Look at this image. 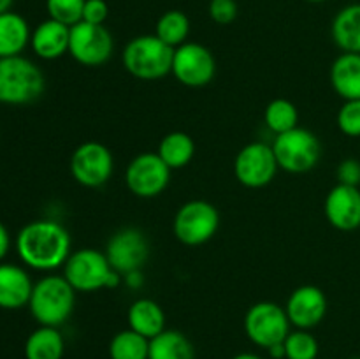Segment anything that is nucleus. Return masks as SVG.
<instances>
[{
    "label": "nucleus",
    "mask_w": 360,
    "mask_h": 359,
    "mask_svg": "<svg viewBox=\"0 0 360 359\" xmlns=\"http://www.w3.org/2000/svg\"><path fill=\"white\" fill-rule=\"evenodd\" d=\"M76 306V291L63 275H46L37 280L32 289L30 308L32 317L39 326L60 327L70 319Z\"/></svg>",
    "instance_id": "obj_2"
},
{
    "label": "nucleus",
    "mask_w": 360,
    "mask_h": 359,
    "mask_svg": "<svg viewBox=\"0 0 360 359\" xmlns=\"http://www.w3.org/2000/svg\"><path fill=\"white\" fill-rule=\"evenodd\" d=\"M354 359H360V358H354Z\"/></svg>",
    "instance_id": "obj_41"
},
{
    "label": "nucleus",
    "mask_w": 360,
    "mask_h": 359,
    "mask_svg": "<svg viewBox=\"0 0 360 359\" xmlns=\"http://www.w3.org/2000/svg\"><path fill=\"white\" fill-rule=\"evenodd\" d=\"M174 48L162 42L157 35H137L123 49V67L127 73L143 81H155L171 74Z\"/></svg>",
    "instance_id": "obj_5"
},
{
    "label": "nucleus",
    "mask_w": 360,
    "mask_h": 359,
    "mask_svg": "<svg viewBox=\"0 0 360 359\" xmlns=\"http://www.w3.org/2000/svg\"><path fill=\"white\" fill-rule=\"evenodd\" d=\"M273 151L280 169L302 175L315 168L322 157L320 139L308 129L295 127L288 132L278 134L273 141Z\"/></svg>",
    "instance_id": "obj_6"
},
{
    "label": "nucleus",
    "mask_w": 360,
    "mask_h": 359,
    "mask_svg": "<svg viewBox=\"0 0 360 359\" xmlns=\"http://www.w3.org/2000/svg\"><path fill=\"white\" fill-rule=\"evenodd\" d=\"M246 338L260 348H269L276 344H283L290 333V320L283 306L273 301L255 303L245 315Z\"/></svg>",
    "instance_id": "obj_7"
},
{
    "label": "nucleus",
    "mask_w": 360,
    "mask_h": 359,
    "mask_svg": "<svg viewBox=\"0 0 360 359\" xmlns=\"http://www.w3.org/2000/svg\"><path fill=\"white\" fill-rule=\"evenodd\" d=\"M171 74L185 87L202 88L213 81L217 74V60L206 46L199 42H185L174 48Z\"/></svg>",
    "instance_id": "obj_12"
},
{
    "label": "nucleus",
    "mask_w": 360,
    "mask_h": 359,
    "mask_svg": "<svg viewBox=\"0 0 360 359\" xmlns=\"http://www.w3.org/2000/svg\"><path fill=\"white\" fill-rule=\"evenodd\" d=\"M32 282L27 270L18 264L0 263V308L20 310L30 301Z\"/></svg>",
    "instance_id": "obj_17"
},
{
    "label": "nucleus",
    "mask_w": 360,
    "mask_h": 359,
    "mask_svg": "<svg viewBox=\"0 0 360 359\" xmlns=\"http://www.w3.org/2000/svg\"><path fill=\"white\" fill-rule=\"evenodd\" d=\"M9 248H11V236H9V231H7L6 225L0 222V263L4 260V257L9 253Z\"/></svg>",
    "instance_id": "obj_36"
},
{
    "label": "nucleus",
    "mask_w": 360,
    "mask_h": 359,
    "mask_svg": "<svg viewBox=\"0 0 360 359\" xmlns=\"http://www.w3.org/2000/svg\"><path fill=\"white\" fill-rule=\"evenodd\" d=\"M326 218L338 231H355L360 227V190L359 187L338 183L329 190L323 204Z\"/></svg>",
    "instance_id": "obj_16"
},
{
    "label": "nucleus",
    "mask_w": 360,
    "mask_h": 359,
    "mask_svg": "<svg viewBox=\"0 0 360 359\" xmlns=\"http://www.w3.org/2000/svg\"><path fill=\"white\" fill-rule=\"evenodd\" d=\"M171 182V169L153 151L136 155L125 171V183L130 192L143 199L157 197L167 189Z\"/></svg>",
    "instance_id": "obj_13"
},
{
    "label": "nucleus",
    "mask_w": 360,
    "mask_h": 359,
    "mask_svg": "<svg viewBox=\"0 0 360 359\" xmlns=\"http://www.w3.org/2000/svg\"><path fill=\"white\" fill-rule=\"evenodd\" d=\"M190 34V21L185 13L178 9L167 11L162 14L155 27V35L165 42L171 48H178V46L185 44L186 37Z\"/></svg>",
    "instance_id": "obj_27"
},
{
    "label": "nucleus",
    "mask_w": 360,
    "mask_h": 359,
    "mask_svg": "<svg viewBox=\"0 0 360 359\" xmlns=\"http://www.w3.org/2000/svg\"><path fill=\"white\" fill-rule=\"evenodd\" d=\"M127 320H129V327L136 333L143 334L144 338L151 340L162 331H165V312L157 301L150 298L136 299L132 305L129 306L127 312Z\"/></svg>",
    "instance_id": "obj_19"
},
{
    "label": "nucleus",
    "mask_w": 360,
    "mask_h": 359,
    "mask_svg": "<svg viewBox=\"0 0 360 359\" xmlns=\"http://www.w3.org/2000/svg\"><path fill=\"white\" fill-rule=\"evenodd\" d=\"M104 253L112 270L123 277L144 266L150 256V243L146 234L139 229L123 227L109 238Z\"/></svg>",
    "instance_id": "obj_14"
},
{
    "label": "nucleus",
    "mask_w": 360,
    "mask_h": 359,
    "mask_svg": "<svg viewBox=\"0 0 360 359\" xmlns=\"http://www.w3.org/2000/svg\"><path fill=\"white\" fill-rule=\"evenodd\" d=\"M123 284L127 285L129 289H141L144 285V275L141 270H136V271H130V273L123 275Z\"/></svg>",
    "instance_id": "obj_35"
},
{
    "label": "nucleus",
    "mask_w": 360,
    "mask_h": 359,
    "mask_svg": "<svg viewBox=\"0 0 360 359\" xmlns=\"http://www.w3.org/2000/svg\"><path fill=\"white\" fill-rule=\"evenodd\" d=\"M30 27L21 14L13 11L0 14V58L21 55L30 44Z\"/></svg>",
    "instance_id": "obj_21"
},
{
    "label": "nucleus",
    "mask_w": 360,
    "mask_h": 359,
    "mask_svg": "<svg viewBox=\"0 0 360 359\" xmlns=\"http://www.w3.org/2000/svg\"><path fill=\"white\" fill-rule=\"evenodd\" d=\"M220 213L211 203L193 199L176 211L172 231L176 239L186 246H199L210 241L218 231Z\"/></svg>",
    "instance_id": "obj_8"
},
{
    "label": "nucleus",
    "mask_w": 360,
    "mask_h": 359,
    "mask_svg": "<svg viewBox=\"0 0 360 359\" xmlns=\"http://www.w3.org/2000/svg\"><path fill=\"white\" fill-rule=\"evenodd\" d=\"M232 359H264V358L259 354H253V352H241V354L234 355Z\"/></svg>",
    "instance_id": "obj_38"
},
{
    "label": "nucleus",
    "mask_w": 360,
    "mask_h": 359,
    "mask_svg": "<svg viewBox=\"0 0 360 359\" xmlns=\"http://www.w3.org/2000/svg\"><path fill=\"white\" fill-rule=\"evenodd\" d=\"M14 0H0V14L11 11V6H13Z\"/></svg>",
    "instance_id": "obj_39"
},
{
    "label": "nucleus",
    "mask_w": 360,
    "mask_h": 359,
    "mask_svg": "<svg viewBox=\"0 0 360 359\" xmlns=\"http://www.w3.org/2000/svg\"><path fill=\"white\" fill-rule=\"evenodd\" d=\"M70 234L60 222L41 218L20 229L16 252L21 263L37 271H53L63 266L70 256Z\"/></svg>",
    "instance_id": "obj_1"
},
{
    "label": "nucleus",
    "mask_w": 360,
    "mask_h": 359,
    "mask_svg": "<svg viewBox=\"0 0 360 359\" xmlns=\"http://www.w3.org/2000/svg\"><path fill=\"white\" fill-rule=\"evenodd\" d=\"M285 312L295 329H313L327 313L326 292L316 285H301L288 296Z\"/></svg>",
    "instance_id": "obj_15"
},
{
    "label": "nucleus",
    "mask_w": 360,
    "mask_h": 359,
    "mask_svg": "<svg viewBox=\"0 0 360 359\" xmlns=\"http://www.w3.org/2000/svg\"><path fill=\"white\" fill-rule=\"evenodd\" d=\"M338 180L343 185L359 187L360 185V162L357 158H345L340 165H338Z\"/></svg>",
    "instance_id": "obj_34"
},
{
    "label": "nucleus",
    "mask_w": 360,
    "mask_h": 359,
    "mask_svg": "<svg viewBox=\"0 0 360 359\" xmlns=\"http://www.w3.org/2000/svg\"><path fill=\"white\" fill-rule=\"evenodd\" d=\"M69 39L70 27L48 18L32 32V51L42 60H56L69 53Z\"/></svg>",
    "instance_id": "obj_18"
},
{
    "label": "nucleus",
    "mask_w": 360,
    "mask_h": 359,
    "mask_svg": "<svg viewBox=\"0 0 360 359\" xmlns=\"http://www.w3.org/2000/svg\"><path fill=\"white\" fill-rule=\"evenodd\" d=\"M264 122L274 136L288 132V130L299 127L297 108L288 99H274L267 104L266 113H264Z\"/></svg>",
    "instance_id": "obj_28"
},
{
    "label": "nucleus",
    "mask_w": 360,
    "mask_h": 359,
    "mask_svg": "<svg viewBox=\"0 0 360 359\" xmlns=\"http://www.w3.org/2000/svg\"><path fill=\"white\" fill-rule=\"evenodd\" d=\"M308 2H313V4H320V2H326V0H308Z\"/></svg>",
    "instance_id": "obj_40"
},
{
    "label": "nucleus",
    "mask_w": 360,
    "mask_h": 359,
    "mask_svg": "<svg viewBox=\"0 0 360 359\" xmlns=\"http://www.w3.org/2000/svg\"><path fill=\"white\" fill-rule=\"evenodd\" d=\"M148 355H150V340L130 327L118 331L109 341L111 359H148Z\"/></svg>",
    "instance_id": "obj_26"
},
{
    "label": "nucleus",
    "mask_w": 360,
    "mask_h": 359,
    "mask_svg": "<svg viewBox=\"0 0 360 359\" xmlns=\"http://www.w3.org/2000/svg\"><path fill=\"white\" fill-rule=\"evenodd\" d=\"M148 359H195V348L181 331L165 329L150 340Z\"/></svg>",
    "instance_id": "obj_24"
},
{
    "label": "nucleus",
    "mask_w": 360,
    "mask_h": 359,
    "mask_svg": "<svg viewBox=\"0 0 360 359\" xmlns=\"http://www.w3.org/2000/svg\"><path fill=\"white\" fill-rule=\"evenodd\" d=\"M267 354H269L271 359H285V345L276 344L273 347L267 348Z\"/></svg>",
    "instance_id": "obj_37"
},
{
    "label": "nucleus",
    "mask_w": 360,
    "mask_h": 359,
    "mask_svg": "<svg viewBox=\"0 0 360 359\" xmlns=\"http://www.w3.org/2000/svg\"><path fill=\"white\" fill-rule=\"evenodd\" d=\"M84 2L86 0H46V11L51 20L74 27L83 21Z\"/></svg>",
    "instance_id": "obj_30"
},
{
    "label": "nucleus",
    "mask_w": 360,
    "mask_h": 359,
    "mask_svg": "<svg viewBox=\"0 0 360 359\" xmlns=\"http://www.w3.org/2000/svg\"><path fill=\"white\" fill-rule=\"evenodd\" d=\"M285 359H316L320 345L308 329H294L285 338Z\"/></svg>",
    "instance_id": "obj_29"
},
{
    "label": "nucleus",
    "mask_w": 360,
    "mask_h": 359,
    "mask_svg": "<svg viewBox=\"0 0 360 359\" xmlns=\"http://www.w3.org/2000/svg\"><path fill=\"white\" fill-rule=\"evenodd\" d=\"M338 127L348 137H360V99L345 101L338 111Z\"/></svg>",
    "instance_id": "obj_31"
},
{
    "label": "nucleus",
    "mask_w": 360,
    "mask_h": 359,
    "mask_svg": "<svg viewBox=\"0 0 360 359\" xmlns=\"http://www.w3.org/2000/svg\"><path fill=\"white\" fill-rule=\"evenodd\" d=\"M278 165L273 146L262 141H253L243 146L234 160V175L248 189H262L276 176Z\"/></svg>",
    "instance_id": "obj_10"
},
{
    "label": "nucleus",
    "mask_w": 360,
    "mask_h": 359,
    "mask_svg": "<svg viewBox=\"0 0 360 359\" xmlns=\"http://www.w3.org/2000/svg\"><path fill=\"white\" fill-rule=\"evenodd\" d=\"M63 277L76 292H95L101 289H115L123 282L118 271L112 270L104 252L95 248H81L70 252L63 264Z\"/></svg>",
    "instance_id": "obj_4"
},
{
    "label": "nucleus",
    "mask_w": 360,
    "mask_h": 359,
    "mask_svg": "<svg viewBox=\"0 0 360 359\" xmlns=\"http://www.w3.org/2000/svg\"><path fill=\"white\" fill-rule=\"evenodd\" d=\"M330 84L345 101L360 99V53H341L334 60Z\"/></svg>",
    "instance_id": "obj_20"
},
{
    "label": "nucleus",
    "mask_w": 360,
    "mask_h": 359,
    "mask_svg": "<svg viewBox=\"0 0 360 359\" xmlns=\"http://www.w3.org/2000/svg\"><path fill=\"white\" fill-rule=\"evenodd\" d=\"M109 16V7L105 0H86L83 9V21L91 25H104Z\"/></svg>",
    "instance_id": "obj_33"
},
{
    "label": "nucleus",
    "mask_w": 360,
    "mask_h": 359,
    "mask_svg": "<svg viewBox=\"0 0 360 359\" xmlns=\"http://www.w3.org/2000/svg\"><path fill=\"white\" fill-rule=\"evenodd\" d=\"M69 168L70 175L79 185L97 189L111 180L115 158L105 144L86 141L72 151Z\"/></svg>",
    "instance_id": "obj_9"
},
{
    "label": "nucleus",
    "mask_w": 360,
    "mask_h": 359,
    "mask_svg": "<svg viewBox=\"0 0 360 359\" xmlns=\"http://www.w3.org/2000/svg\"><path fill=\"white\" fill-rule=\"evenodd\" d=\"M330 35L343 53H360V4H350L334 16Z\"/></svg>",
    "instance_id": "obj_22"
},
{
    "label": "nucleus",
    "mask_w": 360,
    "mask_h": 359,
    "mask_svg": "<svg viewBox=\"0 0 360 359\" xmlns=\"http://www.w3.org/2000/svg\"><path fill=\"white\" fill-rule=\"evenodd\" d=\"M210 16L218 25H231L238 18V4L236 0H211Z\"/></svg>",
    "instance_id": "obj_32"
},
{
    "label": "nucleus",
    "mask_w": 360,
    "mask_h": 359,
    "mask_svg": "<svg viewBox=\"0 0 360 359\" xmlns=\"http://www.w3.org/2000/svg\"><path fill=\"white\" fill-rule=\"evenodd\" d=\"M65 340L58 327L39 326L25 341V359H62Z\"/></svg>",
    "instance_id": "obj_23"
},
{
    "label": "nucleus",
    "mask_w": 360,
    "mask_h": 359,
    "mask_svg": "<svg viewBox=\"0 0 360 359\" xmlns=\"http://www.w3.org/2000/svg\"><path fill=\"white\" fill-rule=\"evenodd\" d=\"M157 153L171 171L181 169L192 162L193 155H195V143L186 132L174 130L162 137Z\"/></svg>",
    "instance_id": "obj_25"
},
{
    "label": "nucleus",
    "mask_w": 360,
    "mask_h": 359,
    "mask_svg": "<svg viewBox=\"0 0 360 359\" xmlns=\"http://www.w3.org/2000/svg\"><path fill=\"white\" fill-rule=\"evenodd\" d=\"M115 42L104 25H91L79 21L70 27L69 53L77 63L84 67L104 65L112 55Z\"/></svg>",
    "instance_id": "obj_11"
},
{
    "label": "nucleus",
    "mask_w": 360,
    "mask_h": 359,
    "mask_svg": "<svg viewBox=\"0 0 360 359\" xmlns=\"http://www.w3.org/2000/svg\"><path fill=\"white\" fill-rule=\"evenodd\" d=\"M42 70L23 55L0 58V104H32L44 94Z\"/></svg>",
    "instance_id": "obj_3"
}]
</instances>
